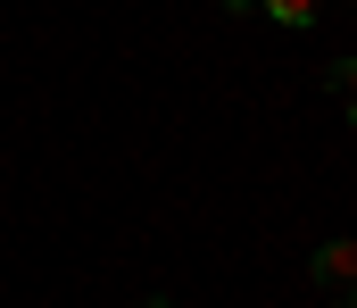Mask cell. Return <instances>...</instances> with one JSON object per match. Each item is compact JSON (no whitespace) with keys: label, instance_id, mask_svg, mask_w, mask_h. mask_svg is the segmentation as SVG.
Here are the masks:
<instances>
[{"label":"cell","instance_id":"obj_2","mask_svg":"<svg viewBox=\"0 0 357 308\" xmlns=\"http://www.w3.org/2000/svg\"><path fill=\"white\" fill-rule=\"evenodd\" d=\"M250 8H258L266 25H291V34H299V25H316V8H324V0H250Z\"/></svg>","mask_w":357,"mask_h":308},{"label":"cell","instance_id":"obj_5","mask_svg":"<svg viewBox=\"0 0 357 308\" xmlns=\"http://www.w3.org/2000/svg\"><path fill=\"white\" fill-rule=\"evenodd\" d=\"M225 8H233V17H250V0H225Z\"/></svg>","mask_w":357,"mask_h":308},{"label":"cell","instance_id":"obj_3","mask_svg":"<svg viewBox=\"0 0 357 308\" xmlns=\"http://www.w3.org/2000/svg\"><path fill=\"white\" fill-rule=\"evenodd\" d=\"M324 92H341V108H349V125H357V59H333L324 67Z\"/></svg>","mask_w":357,"mask_h":308},{"label":"cell","instance_id":"obj_6","mask_svg":"<svg viewBox=\"0 0 357 308\" xmlns=\"http://www.w3.org/2000/svg\"><path fill=\"white\" fill-rule=\"evenodd\" d=\"M349 25H357V0H349Z\"/></svg>","mask_w":357,"mask_h":308},{"label":"cell","instance_id":"obj_1","mask_svg":"<svg viewBox=\"0 0 357 308\" xmlns=\"http://www.w3.org/2000/svg\"><path fill=\"white\" fill-rule=\"evenodd\" d=\"M307 275H316V292H333L341 308H357V242H349V233H333V242H316V258H307Z\"/></svg>","mask_w":357,"mask_h":308},{"label":"cell","instance_id":"obj_4","mask_svg":"<svg viewBox=\"0 0 357 308\" xmlns=\"http://www.w3.org/2000/svg\"><path fill=\"white\" fill-rule=\"evenodd\" d=\"M142 308H175V300H167V292H150V300H142Z\"/></svg>","mask_w":357,"mask_h":308}]
</instances>
